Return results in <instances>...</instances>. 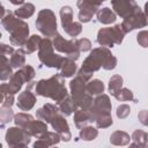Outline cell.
<instances>
[{"label":"cell","instance_id":"1","mask_svg":"<svg viewBox=\"0 0 148 148\" xmlns=\"http://www.w3.org/2000/svg\"><path fill=\"white\" fill-rule=\"evenodd\" d=\"M117 62H118L117 58L111 53V51L108 47L105 46L96 47L84 59L77 74L83 79H86L87 81H89L92 77L94 72H97L101 67L106 71L114 69L117 66Z\"/></svg>","mask_w":148,"mask_h":148},{"label":"cell","instance_id":"2","mask_svg":"<svg viewBox=\"0 0 148 148\" xmlns=\"http://www.w3.org/2000/svg\"><path fill=\"white\" fill-rule=\"evenodd\" d=\"M35 92L39 96L51 98L57 104L61 102L66 96H68L64 77L60 74H56L49 79H42L36 82Z\"/></svg>","mask_w":148,"mask_h":148},{"label":"cell","instance_id":"3","mask_svg":"<svg viewBox=\"0 0 148 148\" xmlns=\"http://www.w3.org/2000/svg\"><path fill=\"white\" fill-rule=\"evenodd\" d=\"M1 24L6 31L10 34L9 40L13 46H24L29 36V25L23 20L16 17L10 10L1 18Z\"/></svg>","mask_w":148,"mask_h":148},{"label":"cell","instance_id":"4","mask_svg":"<svg viewBox=\"0 0 148 148\" xmlns=\"http://www.w3.org/2000/svg\"><path fill=\"white\" fill-rule=\"evenodd\" d=\"M111 101L110 97L105 94H99L91 103L88 109L91 123L95 121L98 128H108L112 125L113 120L111 117Z\"/></svg>","mask_w":148,"mask_h":148},{"label":"cell","instance_id":"5","mask_svg":"<svg viewBox=\"0 0 148 148\" xmlns=\"http://www.w3.org/2000/svg\"><path fill=\"white\" fill-rule=\"evenodd\" d=\"M88 81L80 76L79 74L69 82V89H71V97L75 102L76 106L80 109L88 110L92 103V95H90L87 91L86 83Z\"/></svg>","mask_w":148,"mask_h":148},{"label":"cell","instance_id":"6","mask_svg":"<svg viewBox=\"0 0 148 148\" xmlns=\"http://www.w3.org/2000/svg\"><path fill=\"white\" fill-rule=\"evenodd\" d=\"M38 58L40 60V62L43 65H45L46 67H51V68H60L62 61H64V57L58 56L54 53L53 51V44L51 38H42L39 47H38Z\"/></svg>","mask_w":148,"mask_h":148},{"label":"cell","instance_id":"7","mask_svg":"<svg viewBox=\"0 0 148 148\" xmlns=\"http://www.w3.org/2000/svg\"><path fill=\"white\" fill-rule=\"evenodd\" d=\"M36 28L46 38H53L56 35H58L57 18L54 13L49 8L42 9L37 15Z\"/></svg>","mask_w":148,"mask_h":148},{"label":"cell","instance_id":"8","mask_svg":"<svg viewBox=\"0 0 148 148\" xmlns=\"http://www.w3.org/2000/svg\"><path fill=\"white\" fill-rule=\"evenodd\" d=\"M125 32L120 24H116L110 28H102L97 32V43L101 46L112 47L114 45H120L123 43Z\"/></svg>","mask_w":148,"mask_h":148},{"label":"cell","instance_id":"9","mask_svg":"<svg viewBox=\"0 0 148 148\" xmlns=\"http://www.w3.org/2000/svg\"><path fill=\"white\" fill-rule=\"evenodd\" d=\"M53 49H56L57 51L65 53L67 56V58L72 59V60H77L80 57V50L77 47L76 44V39H65L61 35H56L53 37Z\"/></svg>","mask_w":148,"mask_h":148},{"label":"cell","instance_id":"10","mask_svg":"<svg viewBox=\"0 0 148 148\" xmlns=\"http://www.w3.org/2000/svg\"><path fill=\"white\" fill-rule=\"evenodd\" d=\"M60 20H61V27L64 31L69 35L71 37H76L82 31V25L80 22L73 21V9L69 6L61 7L60 12Z\"/></svg>","mask_w":148,"mask_h":148},{"label":"cell","instance_id":"11","mask_svg":"<svg viewBox=\"0 0 148 148\" xmlns=\"http://www.w3.org/2000/svg\"><path fill=\"white\" fill-rule=\"evenodd\" d=\"M30 134L22 127H9L6 132V142L9 147L23 148L30 143Z\"/></svg>","mask_w":148,"mask_h":148},{"label":"cell","instance_id":"12","mask_svg":"<svg viewBox=\"0 0 148 148\" xmlns=\"http://www.w3.org/2000/svg\"><path fill=\"white\" fill-rule=\"evenodd\" d=\"M104 1L106 0H79L76 5L80 9L77 15L80 22H89Z\"/></svg>","mask_w":148,"mask_h":148},{"label":"cell","instance_id":"13","mask_svg":"<svg viewBox=\"0 0 148 148\" xmlns=\"http://www.w3.org/2000/svg\"><path fill=\"white\" fill-rule=\"evenodd\" d=\"M120 25L125 34H127L134 29L145 28L147 25V17H146L145 12L141 8H139L136 12H134L133 14L125 17Z\"/></svg>","mask_w":148,"mask_h":148},{"label":"cell","instance_id":"14","mask_svg":"<svg viewBox=\"0 0 148 148\" xmlns=\"http://www.w3.org/2000/svg\"><path fill=\"white\" fill-rule=\"evenodd\" d=\"M49 124H51L52 128L54 130V132H57L60 136V140L62 141H69L72 139V134H71V131H69V126H68V123L67 120L65 119L64 114L58 111L49 121Z\"/></svg>","mask_w":148,"mask_h":148},{"label":"cell","instance_id":"15","mask_svg":"<svg viewBox=\"0 0 148 148\" xmlns=\"http://www.w3.org/2000/svg\"><path fill=\"white\" fill-rule=\"evenodd\" d=\"M35 84H36V82L30 81L29 84H28V87H27V89L18 95L16 105H17V108L20 110H22V111H29V110H31L34 108V105L36 103V96L31 91V89L35 87Z\"/></svg>","mask_w":148,"mask_h":148},{"label":"cell","instance_id":"16","mask_svg":"<svg viewBox=\"0 0 148 148\" xmlns=\"http://www.w3.org/2000/svg\"><path fill=\"white\" fill-rule=\"evenodd\" d=\"M111 5L114 14L119 15L123 18L127 17L140 8L135 0H111Z\"/></svg>","mask_w":148,"mask_h":148},{"label":"cell","instance_id":"17","mask_svg":"<svg viewBox=\"0 0 148 148\" xmlns=\"http://www.w3.org/2000/svg\"><path fill=\"white\" fill-rule=\"evenodd\" d=\"M35 74H36V72H35L34 67H31L29 65H24L17 72H15V73L12 74L9 81L16 83L17 86H20L22 88L23 83H25V82L29 83L30 81H32V79L35 77Z\"/></svg>","mask_w":148,"mask_h":148},{"label":"cell","instance_id":"18","mask_svg":"<svg viewBox=\"0 0 148 148\" xmlns=\"http://www.w3.org/2000/svg\"><path fill=\"white\" fill-rule=\"evenodd\" d=\"M23 130H25L30 136H35V138H38L43 133H45L47 131V125L45 121L38 119V120H35V119H31L30 121H28L25 124V126L23 127Z\"/></svg>","mask_w":148,"mask_h":148},{"label":"cell","instance_id":"19","mask_svg":"<svg viewBox=\"0 0 148 148\" xmlns=\"http://www.w3.org/2000/svg\"><path fill=\"white\" fill-rule=\"evenodd\" d=\"M60 142V136L57 132H45L40 136H38V140L34 143V147H51L54 145H58Z\"/></svg>","mask_w":148,"mask_h":148},{"label":"cell","instance_id":"20","mask_svg":"<svg viewBox=\"0 0 148 148\" xmlns=\"http://www.w3.org/2000/svg\"><path fill=\"white\" fill-rule=\"evenodd\" d=\"M58 111H59V109H58L57 105L51 104V103H46V104H44L40 109L37 110L36 116H37L38 119H40V120H43V121H45V123L47 124V123L50 121V119H51Z\"/></svg>","mask_w":148,"mask_h":148},{"label":"cell","instance_id":"21","mask_svg":"<svg viewBox=\"0 0 148 148\" xmlns=\"http://www.w3.org/2000/svg\"><path fill=\"white\" fill-rule=\"evenodd\" d=\"M96 16H97V21L103 24H111L117 20V15L109 7L99 8L96 12Z\"/></svg>","mask_w":148,"mask_h":148},{"label":"cell","instance_id":"22","mask_svg":"<svg viewBox=\"0 0 148 148\" xmlns=\"http://www.w3.org/2000/svg\"><path fill=\"white\" fill-rule=\"evenodd\" d=\"M13 74V68L10 66V61L6 54L0 53V80L7 81L10 79Z\"/></svg>","mask_w":148,"mask_h":148},{"label":"cell","instance_id":"23","mask_svg":"<svg viewBox=\"0 0 148 148\" xmlns=\"http://www.w3.org/2000/svg\"><path fill=\"white\" fill-rule=\"evenodd\" d=\"M10 66L12 68H21L25 65V51L22 47H18L17 50H14V52L10 54Z\"/></svg>","mask_w":148,"mask_h":148},{"label":"cell","instance_id":"24","mask_svg":"<svg viewBox=\"0 0 148 148\" xmlns=\"http://www.w3.org/2000/svg\"><path fill=\"white\" fill-rule=\"evenodd\" d=\"M74 124L77 128H81L83 126H87L89 123H91V119H90V114H89V111L88 110H84V109H80V110H76L75 113H74Z\"/></svg>","mask_w":148,"mask_h":148},{"label":"cell","instance_id":"25","mask_svg":"<svg viewBox=\"0 0 148 148\" xmlns=\"http://www.w3.org/2000/svg\"><path fill=\"white\" fill-rule=\"evenodd\" d=\"M59 104V106H58V109H59V111L64 114V116H69V114H72L73 112H75L76 111V104H75V102L73 101V98L72 97H69V96H66L61 102H59L58 103Z\"/></svg>","mask_w":148,"mask_h":148},{"label":"cell","instance_id":"26","mask_svg":"<svg viewBox=\"0 0 148 148\" xmlns=\"http://www.w3.org/2000/svg\"><path fill=\"white\" fill-rule=\"evenodd\" d=\"M60 75L62 77H71L75 74L76 72V65H75V61L69 59V58H65L61 66H60Z\"/></svg>","mask_w":148,"mask_h":148},{"label":"cell","instance_id":"27","mask_svg":"<svg viewBox=\"0 0 148 148\" xmlns=\"http://www.w3.org/2000/svg\"><path fill=\"white\" fill-rule=\"evenodd\" d=\"M131 141L130 134L124 131H114L110 135V142L114 146H126Z\"/></svg>","mask_w":148,"mask_h":148},{"label":"cell","instance_id":"28","mask_svg":"<svg viewBox=\"0 0 148 148\" xmlns=\"http://www.w3.org/2000/svg\"><path fill=\"white\" fill-rule=\"evenodd\" d=\"M131 140H133V142L131 143L132 147L134 146H139V147H147L148 145V134L146 131L142 130H135L132 134Z\"/></svg>","mask_w":148,"mask_h":148},{"label":"cell","instance_id":"29","mask_svg":"<svg viewBox=\"0 0 148 148\" xmlns=\"http://www.w3.org/2000/svg\"><path fill=\"white\" fill-rule=\"evenodd\" d=\"M35 6L32 5V3H30V2H27V3H23L20 8H17L15 12H14V15L16 16V17H18V18H28V17H30V16H32L34 15V13H35Z\"/></svg>","mask_w":148,"mask_h":148},{"label":"cell","instance_id":"30","mask_svg":"<svg viewBox=\"0 0 148 148\" xmlns=\"http://www.w3.org/2000/svg\"><path fill=\"white\" fill-rule=\"evenodd\" d=\"M86 88L90 95H99L104 91V83L98 79H94V80L90 79L86 83Z\"/></svg>","mask_w":148,"mask_h":148},{"label":"cell","instance_id":"31","mask_svg":"<svg viewBox=\"0 0 148 148\" xmlns=\"http://www.w3.org/2000/svg\"><path fill=\"white\" fill-rule=\"evenodd\" d=\"M97 135H98V131H97V128H95L92 126H83V127H81L80 133H79L80 139H82L84 141H92L97 138Z\"/></svg>","mask_w":148,"mask_h":148},{"label":"cell","instance_id":"32","mask_svg":"<svg viewBox=\"0 0 148 148\" xmlns=\"http://www.w3.org/2000/svg\"><path fill=\"white\" fill-rule=\"evenodd\" d=\"M40 40H42V37H39L38 35H32L31 37H29L28 40H27V43L24 44V46H25V50H24L25 53H28V54L34 53L39 47Z\"/></svg>","mask_w":148,"mask_h":148},{"label":"cell","instance_id":"33","mask_svg":"<svg viewBox=\"0 0 148 148\" xmlns=\"http://www.w3.org/2000/svg\"><path fill=\"white\" fill-rule=\"evenodd\" d=\"M14 118V112L12 106H1L0 108V126H5Z\"/></svg>","mask_w":148,"mask_h":148},{"label":"cell","instance_id":"34","mask_svg":"<svg viewBox=\"0 0 148 148\" xmlns=\"http://www.w3.org/2000/svg\"><path fill=\"white\" fill-rule=\"evenodd\" d=\"M117 101H120V102H126V101H134V96H133V92L127 89V88H120L118 91H116L113 95H112Z\"/></svg>","mask_w":148,"mask_h":148},{"label":"cell","instance_id":"35","mask_svg":"<svg viewBox=\"0 0 148 148\" xmlns=\"http://www.w3.org/2000/svg\"><path fill=\"white\" fill-rule=\"evenodd\" d=\"M121 87H123V77L118 74L111 76V79L109 80V91L111 92V95L118 91Z\"/></svg>","mask_w":148,"mask_h":148},{"label":"cell","instance_id":"36","mask_svg":"<svg viewBox=\"0 0 148 148\" xmlns=\"http://www.w3.org/2000/svg\"><path fill=\"white\" fill-rule=\"evenodd\" d=\"M31 119H34V117L31 116V114H29V113H23V112H21V113H17V114H14V123H15V125L16 126H18V127H24L25 126V124L28 123V121H30Z\"/></svg>","mask_w":148,"mask_h":148},{"label":"cell","instance_id":"37","mask_svg":"<svg viewBox=\"0 0 148 148\" xmlns=\"http://www.w3.org/2000/svg\"><path fill=\"white\" fill-rule=\"evenodd\" d=\"M131 112V108L130 105L127 104H120L118 108H117V111H116V114L119 119H125Z\"/></svg>","mask_w":148,"mask_h":148},{"label":"cell","instance_id":"38","mask_svg":"<svg viewBox=\"0 0 148 148\" xmlns=\"http://www.w3.org/2000/svg\"><path fill=\"white\" fill-rule=\"evenodd\" d=\"M76 44H77V47H79L80 52H87L91 49V42L88 38L76 39Z\"/></svg>","mask_w":148,"mask_h":148},{"label":"cell","instance_id":"39","mask_svg":"<svg viewBox=\"0 0 148 148\" xmlns=\"http://www.w3.org/2000/svg\"><path fill=\"white\" fill-rule=\"evenodd\" d=\"M136 40L142 47H147V45H148V32L146 30L140 31L136 36Z\"/></svg>","mask_w":148,"mask_h":148},{"label":"cell","instance_id":"40","mask_svg":"<svg viewBox=\"0 0 148 148\" xmlns=\"http://www.w3.org/2000/svg\"><path fill=\"white\" fill-rule=\"evenodd\" d=\"M14 52V47L12 45H7V44H0V53L1 54H6V56H10Z\"/></svg>","mask_w":148,"mask_h":148},{"label":"cell","instance_id":"41","mask_svg":"<svg viewBox=\"0 0 148 148\" xmlns=\"http://www.w3.org/2000/svg\"><path fill=\"white\" fill-rule=\"evenodd\" d=\"M14 104V95H5L3 96V106H12Z\"/></svg>","mask_w":148,"mask_h":148},{"label":"cell","instance_id":"42","mask_svg":"<svg viewBox=\"0 0 148 148\" xmlns=\"http://www.w3.org/2000/svg\"><path fill=\"white\" fill-rule=\"evenodd\" d=\"M139 120H140L143 125H147V111H146V110H142V111L139 113Z\"/></svg>","mask_w":148,"mask_h":148},{"label":"cell","instance_id":"43","mask_svg":"<svg viewBox=\"0 0 148 148\" xmlns=\"http://www.w3.org/2000/svg\"><path fill=\"white\" fill-rule=\"evenodd\" d=\"M9 2H12L13 5H23L24 0H8Z\"/></svg>","mask_w":148,"mask_h":148},{"label":"cell","instance_id":"44","mask_svg":"<svg viewBox=\"0 0 148 148\" xmlns=\"http://www.w3.org/2000/svg\"><path fill=\"white\" fill-rule=\"evenodd\" d=\"M3 15H5V8H3V6L0 3V18H2Z\"/></svg>","mask_w":148,"mask_h":148},{"label":"cell","instance_id":"45","mask_svg":"<svg viewBox=\"0 0 148 148\" xmlns=\"http://www.w3.org/2000/svg\"><path fill=\"white\" fill-rule=\"evenodd\" d=\"M3 102V92H2V90L0 89V103H2Z\"/></svg>","mask_w":148,"mask_h":148},{"label":"cell","instance_id":"46","mask_svg":"<svg viewBox=\"0 0 148 148\" xmlns=\"http://www.w3.org/2000/svg\"><path fill=\"white\" fill-rule=\"evenodd\" d=\"M1 37H2V35H1V32H0V39H1Z\"/></svg>","mask_w":148,"mask_h":148},{"label":"cell","instance_id":"47","mask_svg":"<svg viewBox=\"0 0 148 148\" xmlns=\"http://www.w3.org/2000/svg\"><path fill=\"white\" fill-rule=\"evenodd\" d=\"M0 148H1V143H0Z\"/></svg>","mask_w":148,"mask_h":148}]
</instances>
